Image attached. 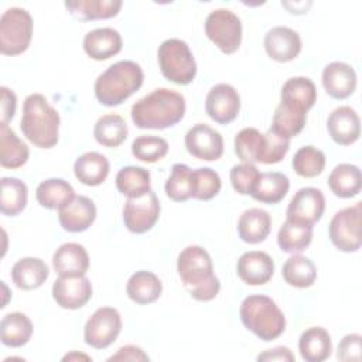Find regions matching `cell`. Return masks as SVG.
<instances>
[{"instance_id": "1", "label": "cell", "mask_w": 362, "mask_h": 362, "mask_svg": "<svg viewBox=\"0 0 362 362\" xmlns=\"http://www.w3.org/2000/svg\"><path fill=\"white\" fill-rule=\"evenodd\" d=\"M185 115V98L168 88H157L132 106V120L139 129L163 130L175 126Z\"/></svg>"}, {"instance_id": "2", "label": "cell", "mask_w": 362, "mask_h": 362, "mask_svg": "<svg viewBox=\"0 0 362 362\" xmlns=\"http://www.w3.org/2000/svg\"><path fill=\"white\" fill-rule=\"evenodd\" d=\"M177 272L194 300L211 301L218 296L221 283L214 274L212 259L204 247L198 245L184 247L177 259Z\"/></svg>"}, {"instance_id": "3", "label": "cell", "mask_w": 362, "mask_h": 362, "mask_svg": "<svg viewBox=\"0 0 362 362\" xmlns=\"http://www.w3.org/2000/svg\"><path fill=\"white\" fill-rule=\"evenodd\" d=\"M59 113L41 93H31L24 99L20 129L35 147L51 148L59 137Z\"/></svg>"}, {"instance_id": "4", "label": "cell", "mask_w": 362, "mask_h": 362, "mask_svg": "<svg viewBox=\"0 0 362 362\" xmlns=\"http://www.w3.org/2000/svg\"><path fill=\"white\" fill-rule=\"evenodd\" d=\"M144 81L141 66L130 59L117 61L95 81V96L103 106L113 107L137 92Z\"/></svg>"}, {"instance_id": "5", "label": "cell", "mask_w": 362, "mask_h": 362, "mask_svg": "<svg viewBox=\"0 0 362 362\" xmlns=\"http://www.w3.org/2000/svg\"><path fill=\"white\" fill-rule=\"evenodd\" d=\"M239 317L245 328L264 342L279 338L286 329L283 311L274 300L263 294L247 296L240 304Z\"/></svg>"}, {"instance_id": "6", "label": "cell", "mask_w": 362, "mask_h": 362, "mask_svg": "<svg viewBox=\"0 0 362 362\" xmlns=\"http://www.w3.org/2000/svg\"><path fill=\"white\" fill-rule=\"evenodd\" d=\"M163 76L177 85H188L197 75V62L189 45L180 38L164 40L157 51Z\"/></svg>"}, {"instance_id": "7", "label": "cell", "mask_w": 362, "mask_h": 362, "mask_svg": "<svg viewBox=\"0 0 362 362\" xmlns=\"http://www.w3.org/2000/svg\"><path fill=\"white\" fill-rule=\"evenodd\" d=\"M33 38L31 14L21 7H10L0 17V52L3 55L23 54Z\"/></svg>"}, {"instance_id": "8", "label": "cell", "mask_w": 362, "mask_h": 362, "mask_svg": "<svg viewBox=\"0 0 362 362\" xmlns=\"http://www.w3.org/2000/svg\"><path fill=\"white\" fill-rule=\"evenodd\" d=\"M205 34L223 54L230 55L242 42L240 18L228 8L212 10L205 20Z\"/></svg>"}, {"instance_id": "9", "label": "cell", "mask_w": 362, "mask_h": 362, "mask_svg": "<svg viewBox=\"0 0 362 362\" xmlns=\"http://www.w3.org/2000/svg\"><path fill=\"white\" fill-rule=\"evenodd\" d=\"M362 202L346 206L335 212L331 218L328 232L332 245L341 252H358L362 243L361 236Z\"/></svg>"}, {"instance_id": "10", "label": "cell", "mask_w": 362, "mask_h": 362, "mask_svg": "<svg viewBox=\"0 0 362 362\" xmlns=\"http://www.w3.org/2000/svg\"><path fill=\"white\" fill-rule=\"evenodd\" d=\"M122 331L120 313L113 307L98 308L86 321L83 339L95 349H105L112 345Z\"/></svg>"}, {"instance_id": "11", "label": "cell", "mask_w": 362, "mask_h": 362, "mask_svg": "<svg viewBox=\"0 0 362 362\" xmlns=\"http://www.w3.org/2000/svg\"><path fill=\"white\" fill-rule=\"evenodd\" d=\"M160 201L153 189L141 197L127 198L123 206V222L132 233L148 232L160 218Z\"/></svg>"}, {"instance_id": "12", "label": "cell", "mask_w": 362, "mask_h": 362, "mask_svg": "<svg viewBox=\"0 0 362 362\" xmlns=\"http://www.w3.org/2000/svg\"><path fill=\"white\" fill-rule=\"evenodd\" d=\"M187 151L204 161H216L223 154L222 134L205 123L192 126L185 134Z\"/></svg>"}, {"instance_id": "13", "label": "cell", "mask_w": 362, "mask_h": 362, "mask_svg": "<svg viewBox=\"0 0 362 362\" xmlns=\"http://www.w3.org/2000/svg\"><path fill=\"white\" fill-rule=\"evenodd\" d=\"M325 209V198L321 189L314 187L300 188L290 199L286 216L288 221L314 225L318 222Z\"/></svg>"}, {"instance_id": "14", "label": "cell", "mask_w": 362, "mask_h": 362, "mask_svg": "<svg viewBox=\"0 0 362 362\" xmlns=\"http://www.w3.org/2000/svg\"><path fill=\"white\" fill-rule=\"evenodd\" d=\"M205 110L208 116L219 123L228 124L233 122L240 110V96L229 83H216L212 86L205 99Z\"/></svg>"}, {"instance_id": "15", "label": "cell", "mask_w": 362, "mask_h": 362, "mask_svg": "<svg viewBox=\"0 0 362 362\" xmlns=\"http://www.w3.org/2000/svg\"><path fill=\"white\" fill-rule=\"evenodd\" d=\"M92 297V284L86 276L59 277L52 284L54 301L65 310H78Z\"/></svg>"}, {"instance_id": "16", "label": "cell", "mask_w": 362, "mask_h": 362, "mask_svg": "<svg viewBox=\"0 0 362 362\" xmlns=\"http://www.w3.org/2000/svg\"><path fill=\"white\" fill-rule=\"evenodd\" d=\"M264 49L267 55L277 62H288L301 52V38L290 27L277 25L270 28L264 35Z\"/></svg>"}, {"instance_id": "17", "label": "cell", "mask_w": 362, "mask_h": 362, "mask_svg": "<svg viewBox=\"0 0 362 362\" xmlns=\"http://www.w3.org/2000/svg\"><path fill=\"white\" fill-rule=\"evenodd\" d=\"M96 219V205L85 195H75L72 201L58 209V221L64 230L78 233L86 230Z\"/></svg>"}, {"instance_id": "18", "label": "cell", "mask_w": 362, "mask_h": 362, "mask_svg": "<svg viewBox=\"0 0 362 362\" xmlns=\"http://www.w3.org/2000/svg\"><path fill=\"white\" fill-rule=\"evenodd\" d=\"M327 130L337 144H354L361 136L359 116L351 106L335 107L327 119Z\"/></svg>"}, {"instance_id": "19", "label": "cell", "mask_w": 362, "mask_h": 362, "mask_svg": "<svg viewBox=\"0 0 362 362\" xmlns=\"http://www.w3.org/2000/svg\"><path fill=\"white\" fill-rule=\"evenodd\" d=\"M236 272L243 283L249 286H262L272 279L274 273V262L266 252L249 250L239 257Z\"/></svg>"}, {"instance_id": "20", "label": "cell", "mask_w": 362, "mask_h": 362, "mask_svg": "<svg viewBox=\"0 0 362 362\" xmlns=\"http://www.w3.org/2000/svg\"><path fill=\"white\" fill-rule=\"evenodd\" d=\"M321 81L325 92L334 99H346L356 89V72L342 61H332L325 65Z\"/></svg>"}, {"instance_id": "21", "label": "cell", "mask_w": 362, "mask_h": 362, "mask_svg": "<svg viewBox=\"0 0 362 362\" xmlns=\"http://www.w3.org/2000/svg\"><path fill=\"white\" fill-rule=\"evenodd\" d=\"M52 267L59 277L85 276L89 269L88 252L79 243H64L52 255Z\"/></svg>"}, {"instance_id": "22", "label": "cell", "mask_w": 362, "mask_h": 362, "mask_svg": "<svg viewBox=\"0 0 362 362\" xmlns=\"http://www.w3.org/2000/svg\"><path fill=\"white\" fill-rule=\"evenodd\" d=\"M122 35L112 27L88 31L83 37V51L96 61H105L122 51Z\"/></svg>"}, {"instance_id": "23", "label": "cell", "mask_w": 362, "mask_h": 362, "mask_svg": "<svg viewBox=\"0 0 362 362\" xmlns=\"http://www.w3.org/2000/svg\"><path fill=\"white\" fill-rule=\"evenodd\" d=\"M49 276V269L40 257H23L11 267V280L21 290L41 287Z\"/></svg>"}, {"instance_id": "24", "label": "cell", "mask_w": 362, "mask_h": 362, "mask_svg": "<svg viewBox=\"0 0 362 362\" xmlns=\"http://www.w3.org/2000/svg\"><path fill=\"white\" fill-rule=\"evenodd\" d=\"M272 229V218L262 208H249L242 212L238 221L239 238L250 245L263 242Z\"/></svg>"}, {"instance_id": "25", "label": "cell", "mask_w": 362, "mask_h": 362, "mask_svg": "<svg viewBox=\"0 0 362 362\" xmlns=\"http://www.w3.org/2000/svg\"><path fill=\"white\" fill-rule=\"evenodd\" d=\"M298 349L305 362H322L332 351L331 335L322 327H310L300 335Z\"/></svg>"}, {"instance_id": "26", "label": "cell", "mask_w": 362, "mask_h": 362, "mask_svg": "<svg viewBox=\"0 0 362 362\" xmlns=\"http://www.w3.org/2000/svg\"><path fill=\"white\" fill-rule=\"evenodd\" d=\"M317 100V88L307 76H293L287 79L280 92V102L308 112Z\"/></svg>"}, {"instance_id": "27", "label": "cell", "mask_w": 362, "mask_h": 362, "mask_svg": "<svg viewBox=\"0 0 362 362\" xmlns=\"http://www.w3.org/2000/svg\"><path fill=\"white\" fill-rule=\"evenodd\" d=\"M126 293L127 297L136 304H150L160 298L163 293V283L154 273L139 270L129 277Z\"/></svg>"}, {"instance_id": "28", "label": "cell", "mask_w": 362, "mask_h": 362, "mask_svg": "<svg viewBox=\"0 0 362 362\" xmlns=\"http://www.w3.org/2000/svg\"><path fill=\"white\" fill-rule=\"evenodd\" d=\"M74 174L85 185H100L109 175V161L98 151L83 153L75 160Z\"/></svg>"}, {"instance_id": "29", "label": "cell", "mask_w": 362, "mask_h": 362, "mask_svg": "<svg viewBox=\"0 0 362 362\" xmlns=\"http://www.w3.org/2000/svg\"><path fill=\"white\" fill-rule=\"evenodd\" d=\"M30 157L28 146L7 123L0 124V164L4 168L23 167Z\"/></svg>"}, {"instance_id": "30", "label": "cell", "mask_w": 362, "mask_h": 362, "mask_svg": "<svg viewBox=\"0 0 362 362\" xmlns=\"http://www.w3.org/2000/svg\"><path fill=\"white\" fill-rule=\"evenodd\" d=\"M33 335L31 320L20 311L6 314L0 321V339L6 346L20 348L25 345Z\"/></svg>"}, {"instance_id": "31", "label": "cell", "mask_w": 362, "mask_h": 362, "mask_svg": "<svg viewBox=\"0 0 362 362\" xmlns=\"http://www.w3.org/2000/svg\"><path fill=\"white\" fill-rule=\"evenodd\" d=\"M290 188V180L286 174L277 171L260 173L250 195L263 204L280 202Z\"/></svg>"}, {"instance_id": "32", "label": "cell", "mask_w": 362, "mask_h": 362, "mask_svg": "<svg viewBox=\"0 0 362 362\" xmlns=\"http://www.w3.org/2000/svg\"><path fill=\"white\" fill-rule=\"evenodd\" d=\"M328 187L339 198H352L361 192V170L355 164L341 163L334 167L328 177Z\"/></svg>"}, {"instance_id": "33", "label": "cell", "mask_w": 362, "mask_h": 362, "mask_svg": "<svg viewBox=\"0 0 362 362\" xmlns=\"http://www.w3.org/2000/svg\"><path fill=\"white\" fill-rule=\"evenodd\" d=\"M120 0H75L65 1L68 11L78 20H105L119 14L122 8Z\"/></svg>"}, {"instance_id": "34", "label": "cell", "mask_w": 362, "mask_h": 362, "mask_svg": "<svg viewBox=\"0 0 362 362\" xmlns=\"http://www.w3.org/2000/svg\"><path fill=\"white\" fill-rule=\"evenodd\" d=\"M75 191L72 185L62 178H48L38 184L35 198L47 209H59L72 201Z\"/></svg>"}, {"instance_id": "35", "label": "cell", "mask_w": 362, "mask_h": 362, "mask_svg": "<svg viewBox=\"0 0 362 362\" xmlns=\"http://www.w3.org/2000/svg\"><path fill=\"white\" fill-rule=\"evenodd\" d=\"M281 276L287 284L297 288H307L311 287L317 279V267L307 256L293 253V256L284 262Z\"/></svg>"}, {"instance_id": "36", "label": "cell", "mask_w": 362, "mask_h": 362, "mask_svg": "<svg viewBox=\"0 0 362 362\" xmlns=\"http://www.w3.org/2000/svg\"><path fill=\"white\" fill-rule=\"evenodd\" d=\"M129 129L124 119L117 113L100 116L93 127L95 140L105 147H119L127 137Z\"/></svg>"}, {"instance_id": "37", "label": "cell", "mask_w": 362, "mask_h": 362, "mask_svg": "<svg viewBox=\"0 0 362 362\" xmlns=\"http://www.w3.org/2000/svg\"><path fill=\"white\" fill-rule=\"evenodd\" d=\"M305 122H307V112L280 102L274 110L270 130L290 140L304 129Z\"/></svg>"}, {"instance_id": "38", "label": "cell", "mask_w": 362, "mask_h": 362, "mask_svg": "<svg viewBox=\"0 0 362 362\" xmlns=\"http://www.w3.org/2000/svg\"><path fill=\"white\" fill-rule=\"evenodd\" d=\"M0 211L3 215L16 216L24 211L28 201V188L25 182L16 177H3L0 180Z\"/></svg>"}, {"instance_id": "39", "label": "cell", "mask_w": 362, "mask_h": 362, "mask_svg": "<svg viewBox=\"0 0 362 362\" xmlns=\"http://www.w3.org/2000/svg\"><path fill=\"white\" fill-rule=\"evenodd\" d=\"M313 240V226L286 219L279 229L277 243L283 252L300 253Z\"/></svg>"}, {"instance_id": "40", "label": "cell", "mask_w": 362, "mask_h": 362, "mask_svg": "<svg viewBox=\"0 0 362 362\" xmlns=\"http://www.w3.org/2000/svg\"><path fill=\"white\" fill-rule=\"evenodd\" d=\"M115 182L119 192L127 198L141 197L151 189L150 171L137 165H127L120 168L116 174Z\"/></svg>"}, {"instance_id": "41", "label": "cell", "mask_w": 362, "mask_h": 362, "mask_svg": "<svg viewBox=\"0 0 362 362\" xmlns=\"http://www.w3.org/2000/svg\"><path fill=\"white\" fill-rule=\"evenodd\" d=\"M164 189L167 197L175 202H184L192 198V170L181 163L174 164Z\"/></svg>"}, {"instance_id": "42", "label": "cell", "mask_w": 362, "mask_h": 362, "mask_svg": "<svg viewBox=\"0 0 362 362\" xmlns=\"http://www.w3.org/2000/svg\"><path fill=\"white\" fill-rule=\"evenodd\" d=\"M291 165L300 177L314 178L320 175L325 167V154L314 146H304L296 151Z\"/></svg>"}, {"instance_id": "43", "label": "cell", "mask_w": 362, "mask_h": 362, "mask_svg": "<svg viewBox=\"0 0 362 362\" xmlns=\"http://www.w3.org/2000/svg\"><path fill=\"white\" fill-rule=\"evenodd\" d=\"M222 187L219 174L209 167L192 170V198L199 201L212 199Z\"/></svg>"}, {"instance_id": "44", "label": "cell", "mask_w": 362, "mask_h": 362, "mask_svg": "<svg viewBox=\"0 0 362 362\" xmlns=\"http://www.w3.org/2000/svg\"><path fill=\"white\" fill-rule=\"evenodd\" d=\"M168 153V143L158 136H139L132 143V154L143 163H156Z\"/></svg>"}, {"instance_id": "45", "label": "cell", "mask_w": 362, "mask_h": 362, "mask_svg": "<svg viewBox=\"0 0 362 362\" xmlns=\"http://www.w3.org/2000/svg\"><path fill=\"white\" fill-rule=\"evenodd\" d=\"M263 133L255 127H245L235 136V153L242 163H257Z\"/></svg>"}, {"instance_id": "46", "label": "cell", "mask_w": 362, "mask_h": 362, "mask_svg": "<svg viewBox=\"0 0 362 362\" xmlns=\"http://www.w3.org/2000/svg\"><path fill=\"white\" fill-rule=\"evenodd\" d=\"M288 148H290V140L276 134L269 129L266 133H263L257 163H262V164L280 163L286 157Z\"/></svg>"}, {"instance_id": "47", "label": "cell", "mask_w": 362, "mask_h": 362, "mask_svg": "<svg viewBox=\"0 0 362 362\" xmlns=\"http://www.w3.org/2000/svg\"><path fill=\"white\" fill-rule=\"evenodd\" d=\"M260 175V171L255 164L249 163H240L232 167L229 173L230 184L233 189L240 195H250L257 178Z\"/></svg>"}, {"instance_id": "48", "label": "cell", "mask_w": 362, "mask_h": 362, "mask_svg": "<svg viewBox=\"0 0 362 362\" xmlns=\"http://www.w3.org/2000/svg\"><path fill=\"white\" fill-rule=\"evenodd\" d=\"M361 341L362 337L359 334H348L338 344L337 359L342 362L348 361H359L361 359Z\"/></svg>"}, {"instance_id": "49", "label": "cell", "mask_w": 362, "mask_h": 362, "mask_svg": "<svg viewBox=\"0 0 362 362\" xmlns=\"http://www.w3.org/2000/svg\"><path fill=\"white\" fill-rule=\"evenodd\" d=\"M0 96H1V102H0L1 123H7L8 124V122L14 117V113H16L17 96L7 86H0Z\"/></svg>"}, {"instance_id": "50", "label": "cell", "mask_w": 362, "mask_h": 362, "mask_svg": "<svg viewBox=\"0 0 362 362\" xmlns=\"http://www.w3.org/2000/svg\"><path fill=\"white\" fill-rule=\"evenodd\" d=\"M148 355L137 345H124L122 348L117 349V352L115 355H112L110 358H107V362H113V361H148Z\"/></svg>"}, {"instance_id": "51", "label": "cell", "mask_w": 362, "mask_h": 362, "mask_svg": "<svg viewBox=\"0 0 362 362\" xmlns=\"http://www.w3.org/2000/svg\"><path fill=\"white\" fill-rule=\"evenodd\" d=\"M257 361H283V362H293L296 358L293 352L287 346H276L273 349H267L257 355Z\"/></svg>"}, {"instance_id": "52", "label": "cell", "mask_w": 362, "mask_h": 362, "mask_svg": "<svg viewBox=\"0 0 362 362\" xmlns=\"http://www.w3.org/2000/svg\"><path fill=\"white\" fill-rule=\"evenodd\" d=\"M72 359H85V361H92L90 359V356H88V355H85V354H78V352H71V354H66L64 358H62V361H72Z\"/></svg>"}]
</instances>
